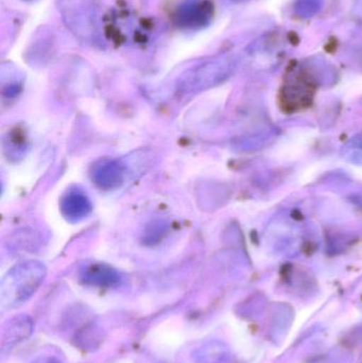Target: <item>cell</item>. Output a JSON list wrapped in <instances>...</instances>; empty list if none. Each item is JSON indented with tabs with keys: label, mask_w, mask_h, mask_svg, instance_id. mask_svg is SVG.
I'll return each instance as SVG.
<instances>
[{
	"label": "cell",
	"mask_w": 362,
	"mask_h": 363,
	"mask_svg": "<svg viewBox=\"0 0 362 363\" xmlns=\"http://www.w3.org/2000/svg\"><path fill=\"white\" fill-rule=\"evenodd\" d=\"M33 330V323L31 319L27 315H18V317L13 318L8 324V330L4 334V345H15L19 341L27 338Z\"/></svg>",
	"instance_id": "5"
},
{
	"label": "cell",
	"mask_w": 362,
	"mask_h": 363,
	"mask_svg": "<svg viewBox=\"0 0 362 363\" xmlns=\"http://www.w3.org/2000/svg\"><path fill=\"white\" fill-rule=\"evenodd\" d=\"M46 269L38 262H28L14 267L2 279L0 304L4 309L16 308L27 302L40 287Z\"/></svg>",
	"instance_id": "1"
},
{
	"label": "cell",
	"mask_w": 362,
	"mask_h": 363,
	"mask_svg": "<svg viewBox=\"0 0 362 363\" xmlns=\"http://www.w3.org/2000/svg\"><path fill=\"white\" fill-rule=\"evenodd\" d=\"M318 9V0H303V1H300L297 6L298 12L303 16H310V15L314 14Z\"/></svg>",
	"instance_id": "6"
},
{
	"label": "cell",
	"mask_w": 362,
	"mask_h": 363,
	"mask_svg": "<svg viewBox=\"0 0 362 363\" xmlns=\"http://www.w3.org/2000/svg\"><path fill=\"white\" fill-rule=\"evenodd\" d=\"M91 209L89 198L78 189L70 190L61 201L62 213L69 221L76 222L83 219L91 213Z\"/></svg>",
	"instance_id": "2"
},
{
	"label": "cell",
	"mask_w": 362,
	"mask_h": 363,
	"mask_svg": "<svg viewBox=\"0 0 362 363\" xmlns=\"http://www.w3.org/2000/svg\"><path fill=\"white\" fill-rule=\"evenodd\" d=\"M43 363H62L57 358H48V359L44 360Z\"/></svg>",
	"instance_id": "7"
},
{
	"label": "cell",
	"mask_w": 362,
	"mask_h": 363,
	"mask_svg": "<svg viewBox=\"0 0 362 363\" xmlns=\"http://www.w3.org/2000/svg\"><path fill=\"white\" fill-rule=\"evenodd\" d=\"M93 181L101 189L110 190L118 187L123 181V169L114 161L102 162L93 172Z\"/></svg>",
	"instance_id": "4"
},
{
	"label": "cell",
	"mask_w": 362,
	"mask_h": 363,
	"mask_svg": "<svg viewBox=\"0 0 362 363\" xmlns=\"http://www.w3.org/2000/svg\"><path fill=\"white\" fill-rule=\"evenodd\" d=\"M81 281L86 285L98 287H113L120 281L118 272L111 267L103 264H93L86 267L81 272Z\"/></svg>",
	"instance_id": "3"
}]
</instances>
